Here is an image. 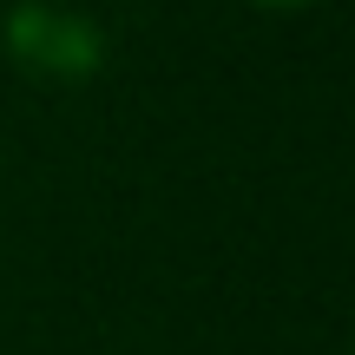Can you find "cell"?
<instances>
[{"label": "cell", "mask_w": 355, "mask_h": 355, "mask_svg": "<svg viewBox=\"0 0 355 355\" xmlns=\"http://www.w3.org/2000/svg\"><path fill=\"white\" fill-rule=\"evenodd\" d=\"M13 53H20L26 66H40V73H86L92 60H99V40H92V26L79 20V13H60V7H20L7 26Z\"/></svg>", "instance_id": "1"}, {"label": "cell", "mask_w": 355, "mask_h": 355, "mask_svg": "<svg viewBox=\"0 0 355 355\" xmlns=\"http://www.w3.org/2000/svg\"><path fill=\"white\" fill-rule=\"evenodd\" d=\"M270 7H303V0H270Z\"/></svg>", "instance_id": "2"}]
</instances>
